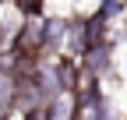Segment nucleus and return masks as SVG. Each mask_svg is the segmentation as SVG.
I'll use <instances>...</instances> for the list:
<instances>
[{
	"instance_id": "nucleus-1",
	"label": "nucleus",
	"mask_w": 127,
	"mask_h": 120,
	"mask_svg": "<svg viewBox=\"0 0 127 120\" xmlns=\"http://www.w3.org/2000/svg\"><path fill=\"white\" fill-rule=\"evenodd\" d=\"M42 50H50V39H46V21H39V14H28L25 28L18 32V57H32V60H35Z\"/></svg>"
},
{
	"instance_id": "nucleus-2",
	"label": "nucleus",
	"mask_w": 127,
	"mask_h": 120,
	"mask_svg": "<svg viewBox=\"0 0 127 120\" xmlns=\"http://www.w3.org/2000/svg\"><path fill=\"white\" fill-rule=\"evenodd\" d=\"M14 7H18L21 14H39L42 11V0H11Z\"/></svg>"
}]
</instances>
